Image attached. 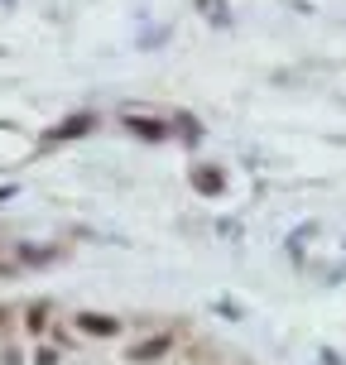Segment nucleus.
Segmentation results:
<instances>
[{
	"label": "nucleus",
	"mask_w": 346,
	"mask_h": 365,
	"mask_svg": "<svg viewBox=\"0 0 346 365\" xmlns=\"http://www.w3.org/2000/svg\"><path fill=\"white\" fill-rule=\"evenodd\" d=\"M10 327V308H0V331Z\"/></svg>",
	"instance_id": "9b49d317"
},
{
	"label": "nucleus",
	"mask_w": 346,
	"mask_h": 365,
	"mask_svg": "<svg viewBox=\"0 0 346 365\" xmlns=\"http://www.w3.org/2000/svg\"><path fill=\"white\" fill-rule=\"evenodd\" d=\"M207 19H217V24H231V10H226V0H193Z\"/></svg>",
	"instance_id": "6e6552de"
},
{
	"label": "nucleus",
	"mask_w": 346,
	"mask_h": 365,
	"mask_svg": "<svg viewBox=\"0 0 346 365\" xmlns=\"http://www.w3.org/2000/svg\"><path fill=\"white\" fill-rule=\"evenodd\" d=\"M58 259V245H19V264H49Z\"/></svg>",
	"instance_id": "423d86ee"
},
{
	"label": "nucleus",
	"mask_w": 346,
	"mask_h": 365,
	"mask_svg": "<svg viewBox=\"0 0 346 365\" xmlns=\"http://www.w3.org/2000/svg\"><path fill=\"white\" fill-rule=\"evenodd\" d=\"M126 130L130 135H140V140H168V130H164V120H154V115H126Z\"/></svg>",
	"instance_id": "39448f33"
},
{
	"label": "nucleus",
	"mask_w": 346,
	"mask_h": 365,
	"mask_svg": "<svg viewBox=\"0 0 346 365\" xmlns=\"http://www.w3.org/2000/svg\"><path fill=\"white\" fill-rule=\"evenodd\" d=\"M188 182H193V192H202V197H221L226 192V173L217 164H193L188 168Z\"/></svg>",
	"instance_id": "f03ea898"
},
{
	"label": "nucleus",
	"mask_w": 346,
	"mask_h": 365,
	"mask_svg": "<svg viewBox=\"0 0 346 365\" xmlns=\"http://www.w3.org/2000/svg\"><path fill=\"white\" fill-rule=\"evenodd\" d=\"M91 125H96V115H91V110H77V115H68V120H58V125L49 130L44 140H49V145H63V140H77V135H87Z\"/></svg>",
	"instance_id": "7ed1b4c3"
},
{
	"label": "nucleus",
	"mask_w": 346,
	"mask_h": 365,
	"mask_svg": "<svg viewBox=\"0 0 346 365\" xmlns=\"http://www.w3.org/2000/svg\"><path fill=\"white\" fill-rule=\"evenodd\" d=\"M24 327L34 331V336L49 327V303H34V308H29V317H24Z\"/></svg>",
	"instance_id": "1a4fd4ad"
},
{
	"label": "nucleus",
	"mask_w": 346,
	"mask_h": 365,
	"mask_svg": "<svg viewBox=\"0 0 346 365\" xmlns=\"http://www.w3.org/2000/svg\"><path fill=\"white\" fill-rule=\"evenodd\" d=\"M34 365H58V351H39V356H34Z\"/></svg>",
	"instance_id": "9d476101"
},
{
	"label": "nucleus",
	"mask_w": 346,
	"mask_h": 365,
	"mask_svg": "<svg viewBox=\"0 0 346 365\" xmlns=\"http://www.w3.org/2000/svg\"><path fill=\"white\" fill-rule=\"evenodd\" d=\"M77 331H87V336H116V331H121V317H106V312H77Z\"/></svg>",
	"instance_id": "20e7f679"
},
{
	"label": "nucleus",
	"mask_w": 346,
	"mask_h": 365,
	"mask_svg": "<svg viewBox=\"0 0 346 365\" xmlns=\"http://www.w3.org/2000/svg\"><path fill=\"white\" fill-rule=\"evenodd\" d=\"M168 351H173V336H168V331H154V336H145V341H135V346L126 351V361H135V365H154V361H164Z\"/></svg>",
	"instance_id": "f257e3e1"
},
{
	"label": "nucleus",
	"mask_w": 346,
	"mask_h": 365,
	"mask_svg": "<svg viewBox=\"0 0 346 365\" xmlns=\"http://www.w3.org/2000/svg\"><path fill=\"white\" fill-rule=\"evenodd\" d=\"M173 125L183 130V140H188V145H198V140H202V125H198V115H193V110H178V115H173Z\"/></svg>",
	"instance_id": "0eeeda50"
}]
</instances>
